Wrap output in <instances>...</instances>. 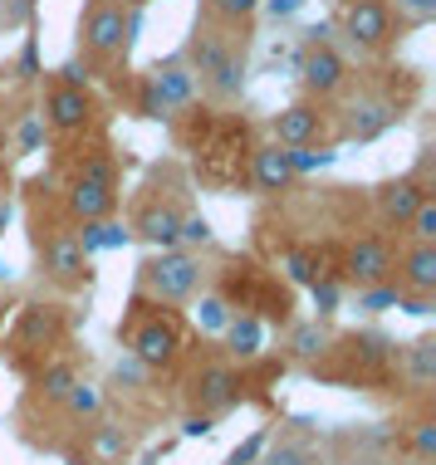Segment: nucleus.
I'll use <instances>...</instances> for the list:
<instances>
[{
  "mask_svg": "<svg viewBox=\"0 0 436 465\" xmlns=\"http://www.w3.org/2000/svg\"><path fill=\"white\" fill-rule=\"evenodd\" d=\"M284 377V362L275 353L255 358V362H235L216 338H196L186 362L172 377V392H177V417H231L241 407H260L275 397Z\"/></svg>",
  "mask_w": 436,
  "mask_h": 465,
  "instance_id": "1",
  "label": "nucleus"
},
{
  "mask_svg": "<svg viewBox=\"0 0 436 465\" xmlns=\"http://www.w3.org/2000/svg\"><path fill=\"white\" fill-rule=\"evenodd\" d=\"M25 231H30V255H35V274H40L45 294H59V299L89 294L98 270L79 241V225L59 206L54 182L40 177L25 186Z\"/></svg>",
  "mask_w": 436,
  "mask_h": 465,
  "instance_id": "2",
  "label": "nucleus"
},
{
  "mask_svg": "<svg viewBox=\"0 0 436 465\" xmlns=\"http://www.w3.org/2000/svg\"><path fill=\"white\" fill-rule=\"evenodd\" d=\"M421 98V74L412 64H382L378 74H353L348 79V89L339 94V108L333 113V143H378V137H388L397 123L407 118V108H412Z\"/></svg>",
  "mask_w": 436,
  "mask_h": 465,
  "instance_id": "3",
  "label": "nucleus"
},
{
  "mask_svg": "<svg viewBox=\"0 0 436 465\" xmlns=\"http://www.w3.org/2000/svg\"><path fill=\"white\" fill-rule=\"evenodd\" d=\"M172 133L192 153V182L211 186V192H241L245 186V167H251V153H255V137L245 118L196 104L172 123Z\"/></svg>",
  "mask_w": 436,
  "mask_h": 465,
  "instance_id": "4",
  "label": "nucleus"
},
{
  "mask_svg": "<svg viewBox=\"0 0 436 465\" xmlns=\"http://www.w3.org/2000/svg\"><path fill=\"white\" fill-rule=\"evenodd\" d=\"M84 319H89V309H79L74 299H59V294L20 299V304L0 319V362L25 382V377L35 368H45L49 358L69 353Z\"/></svg>",
  "mask_w": 436,
  "mask_h": 465,
  "instance_id": "5",
  "label": "nucleus"
},
{
  "mask_svg": "<svg viewBox=\"0 0 436 465\" xmlns=\"http://www.w3.org/2000/svg\"><path fill=\"white\" fill-rule=\"evenodd\" d=\"M392 368L397 338L378 323H363V329H333L329 348L319 353V362H309L304 377H314L319 387H339V392H363L372 401H397Z\"/></svg>",
  "mask_w": 436,
  "mask_h": 465,
  "instance_id": "6",
  "label": "nucleus"
},
{
  "mask_svg": "<svg viewBox=\"0 0 436 465\" xmlns=\"http://www.w3.org/2000/svg\"><path fill=\"white\" fill-rule=\"evenodd\" d=\"M114 338H118V353L138 358L143 368H153L162 377H177V368L192 353L196 333H192V319L186 309H172V304H153L143 294H128L118 323H114Z\"/></svg>",
  "mask_w": 436,
  "mask_h": 465,
  "instance_id": "7",
  "label": "nucleus"
},
{
  "mask_svg": "<svg viewBox=\"0 0 436 465\" xmlns=\"http://www.w3.org/2000/svg\"><path fill=\"white\" fill-rule=\"evenodd\" d=\"M196 182L182 162H153L143 186L128 196V235L147 250H172L182 235V221L196 211Z\"/></svg>",
  "mask_w": 436,
  "mask_h": 465,
  "instance_id": "8",
  "label": "nucleus"
},
{
  "mask_svg": "<svg viewBox=\"0 0 436 465\" xmlns=\"http://www.w3.org/2000/svg\"><path fill=\"white\" fill-rule=\"evenodd\" d=\"M206 284H216L235 313H255L270 333L299 319V289L284 284L265 260L241 255V250H221L216 265H206Z\"/></svg>",
  "mask_w": 436,
  "mask_h": 465,
  "instance_id": "9",
  "label": "nucleus"
},
{
  "mask_svg": "<svg viewBox=\"0 0 436 465\" xmlns=\"http://www.w3.org/2000/svg\"><path fill=\"white\" fill-rule=\"evenodd\" d=\"M186 69L196 74V89L211 108H235L245 98V79H251V35H231L206 15L192 20V35L177 49Z\"/></svg>",
  "mask_w": 436,
  "mask_h": 465,
  "instance_id": "10",
  "label": "nucleus"
},
{
  "mask_svg": "<svg viewBox=\"0 0 436 465\" xmlns=\"http://www.w3.org/2000/svg\"><path fill=\"white\" fill-rule=\"evenodd\" d=\"M98 387H104L108 417H118L133 436H138V441H143L147 431H157L167 417H177V392H172V377L143 368V362L128 358V353H118L114 362H108L104 377H98Z\"/></svg>",
  "mask_w": 436,
  "mask_h": 465,
  "instance_id": "11",
  "label": "nucleus"
},
{
  "mask_svg": "<svg viewBox=\"0 0 436 465\" xmlns=\"http://www.w3.org/2000/svg\"><path fill=\"white\" fill-rule=\"evenodd\" d=\"M143 30V5H123V0H84L79 25H74V59L89 69V79L104 74H128V54Z\"/></svg>",
  "mask_w": 436,
  "mask_h": 465,
  "instance_id": "12",
  "label": "nucleus"
},
{
  "mask_svg": "<svg viewBox=\"0 0 436 465\" xmlns=\"http://www.w3.org/2000/svg\"><path fill=\"white\" fill-rule=\"evenodd\" d=\"M202 284H206V255L172 245V250H143L128 294H143V299H153V304L186 309Z\"/></svg>",
  "mask_w": 436,
  "mask_h": 465,
  "instance_id": "13",
  "label": "nucleus"
},
{
  "mask_svg": "<svg viewBox=\"0 0 436 465\" xmlns=\"http://www.w3.org/2000/svg\"><path fill=\"white\" fill-rule=\"evenodd\" d=\"M202 104V89H196V74L186 69L182 54H162L157 64H147L138 79H133V113L153 123H177L186 108Z\"/></svg>",
  "mask_w": 436,
  "mask_h": 465,
  "instance_id": "14",
  "label": "nucleus"
},
{
  "mask_svg": "<svg viewBox=\"0 0 436 465\" xmlns=\"http://www.w3.org/2000/svg\"><path fill=\"white\" fill-rule=\"evenodd\" d=\"M397 250H402V235L397 231H382V225H353V235H339V280L348 289L392 284Z\"/></svg>",
  "mask_w": 436,
  "mask_h": 465,
  "instance_id": "15",
  "label": "nucleus"
},
{
  "mask_svg": "<svg viewBox=\"0 0 436 465\" xmlns=\"http://www.w3.org/2000/svg\"><path fill=\"white\" fill-rule=\"evenodd\" d=\"M329 25L343 40L348 54H358V59H388L397 49V40H402L388 0H339Z\"/></svg>",
  "mask_w": 436,
  "mask_h": 465,
  "instance_id": "16",
  "label": "nucleus"
},
{
  "mask_svg": "<svg viewBox=\"0 0 436 465\" xmlns=\"http://www.w3.org/2000/svg\"><path fill=\"white\" fill-rule=\"evenodd\" d=\"M84 377H89V353H79V343H74L69 353L49 358L45 368H35L30 377H25L20 401H15V436L30 431V426L40 421L45 411H54L59 401L69 397V387L84 382Z\"/></svg>",
  "mask_w": 436,
  "mask_h": 465,
  "instance_id": "17",
  "label": "nucleus"
},
{
  "mask_svg": "<svg viewBox=\"0 0 436 465\" xmlns=\"http://www.w3.org/2000/svg\"><path fill=\"white\" fill-rule=\"evenodd\" d=\"M98 118H104V98L94 94V84H64L49 74L45 84V98H40V123L49 137H89L98 133Z\"/></svg>",
  "mask_w": 436,
  "mask_h": 465,
  "instance_id": "18",
  "label": "nucleus"
},
{
  "mask_svg": "<svg viewBox=\"0 0 436 465\" xmlns=\"http://www.w3.org/2000/svg\"><path fill=\"white\" fill-rule=\"evenodd\" d=\"M59 460L64 465H133L138 460V436L104 411V417H94L84 431H74L59 446Z\"/></svg>",
  "mask_w": 436,
  "mask_h": 465,
  "instance_id": "19",
  "label": "nucleus"
},
{
  "mask_svg": "<svg viewBox=\"0 0 436 465\" xmlns=\"http://www.w3.org/2000/svg\"><path fill=\"white\" fill-rule=\"evenodd\" d=\"M397 465H436V397L397 401L388 417Z\"/></svg>",
  "mask_w": 436,
  "mask_h": 465,
  "instance_id": "20",
  "label": "nucleus"
},
{
  "mask_svg": "<svg viewBox=\"0 0 436 465\" xmlns=\"http://www.w3.org/2000/svg\"><path fill=\"white\" fill-rule=\"evenodd\" d=\"M294 74H299V89H304L309 104H333L348 89V79H353V64H348L339 40H323V45L294 49Z\"/></svg>",
  "mask_w": 436,
  "mask_h": 465,
  "instance_id": "21",
  "label": "nucleus"
},
{
  "mask_svg": "<svg viewBox=\"0 0 436 465\" xmlns=\"http://www.w3.org/2000/svg\"><path fill=\"white\" fill-rule=\"evenodd\" d=\"M323 465H397L388 421H343L323 431Z\"/></svg>",
  "mask_w": 436,
  "mask_h": 465,
  "instance_id": "22",
  "label": "nucleus"
},
{
  "mask_svg": "<svg viewBox=\"0 0 436 465\" xmlns=\"http://www.w3.org/2000/svg\"><path fill=\"white\" fill-rule=\"evenodd\" d=\"M427 196H436V186H427L417 172H397V177H382L378 186H368V211H372V225L382 231H407V221L417 216V206Z\"/></svg>",
  "mask_w": 436,
  "mask_h": 465,
  "instance_id": "23",
  "label": "nucleus"
},
{
  "mask_svg": "<svg viewBox=\"0 0 436 465\" xmlns=\"http://www.w3.org/2000/svg\"><path fill=\"white\" fill-rule=\"evenodd\" d=\"M397 401L436 397V329L412 333L407 343H397V368H392ZM392 401V407H397Z\"/></svg>",
  "mask_w": 436,
  "mask_h": 465,
  "instance_id": "24",
  "label": "nucleus"
},
{
  "mask_svg": "<svg viewBox=\"0 0 436 465\" xmlns=\"http://www.w3.org/2000/svg\"><path fill=\"white\" fill-rule=\"evenodd\" d=\"M270 143H280V147H339L333 143L329 104H309V98H299V104L280 108L275 118H270Z\"/></svg>",
  "mask_w": 436,
  "mask_h": 465,
  "instance_id": "25",
  "label": "nucleus"
},
{
  "mask_svg": "<svg viewBox=\"0 0 436 465\" xmlns=\"http://www.w3.org/2000/svg\"><path fill=\"white\" fill-rule=\"evenodd\" d=\"M255 465H323V426L309 417L275 421Z\"/></svg>",
  "mask_w": 436,
  "mask_h": 465,
  "instance_id": "26",
  "label": "nucleus"
},
{
  "mask_svg": "<svg viewBox=\"0 0 436 465\" xmlns=\"http://www.w3.org/2000/svg\"><path fill=\"white\" fill-rule=\"evenodd\" d=\"M59 206L69 211L74 225H94V221H114L123 211V186L89 182V177H59Z\"/></svg>",
  "mask_w": 436,
  "mask_h": 465,
  "instance_id": "27",
  "label": "nucleus"
},
{
  "mask_svg": "<svg viewBox=\"0 0 436 465\" xmlns=\"http://www.w3.org/2000/svg\"><path fill=\"white\" fill-rule=\"evenodd\" d=\"M245 186H251V196L284 201L290 192H299L304 182H299V172H294L290 147H280V143H255L251 167H245Z\"/></svg>",
  "mask_w": 436,
  "mask_h": 465,
  "instance_id": "28",
  "label": "nucleus"
},
{
  "mask_svg": "<svg viewBox=\"0 0 436 465\" xmlns=\"http://www.w3.org/2000/svg\"><path fill=\"white\" fill-rule=\"evenodd\" d=\"M339 323L333 319H314V313H299V319L290 323V329H280V348H275V358L284 362V372H304L309 362H319V353L329 348V338Z\"/></svg>",
  "mask_w": 436,
  "mask_h": 465,
  "instance_id": "29",
  "label": "nucleus"
},
{
  "mask_svg": "<svg viewBox=\"0 0 436 465\" xmlns=\"http://www.w3.org/2000/svg\"><path fill=\"white\" fill-rule=\"evenodd\" d=\"M392 284H397V294L436 299V245H431V241H402V250H397Z\"/></svg>",
  "mask_w": 436,
  "mask_h": 465,
  "instance_id": "30",
  "label": "nucleus"
},
{
  "mask_svg": "<svg viewBox=\"0 0 436 465\" xmlns=\"http://www.w3.org/2000/svg\"><path fill=\"white\" fill-rule=\"evenodd\" d=\"M216 343L226 348L235 362H255V358H265V353H270V329L255 319V313H235L226 329H221Z\"/></svg>",
  "mask_w": 436,
  "mask_h": 465,
  "instance_id": "31",
  "label": "nucleus"
},
{
  "mask_svg": "<svg viewBox=\"0 0 436 465\" xmlns=\"http://www.w3.org/2000/svg\"><path fill=\"white\" fill-rule=\"evenodd\" d=\"M196 15H206L211 25H221V30H231V35H251L255 15H260V0H202Z\"/></svg>",
  "mask_w": 436,
  "mask_h": 465,
  "instance_id": "32",
  "label": "nucleus"
},
{
  "mask_svg": "<svg viewBox=\"0 0 436 465\" xmlns=\"http://www.w3.org/2000/svg\"><path fill=\"white\" fill-rule=\"evenodd\" d=\"M309 304H314V319H339L348 304V284L339 274H323V280L309 284Z\"/></svg>",
  "mask_w": 436,
  "mask_h": 465,
  "instance_id": "33",
  "label": "nucleus"
},
{
  "mask_svg": "<svg viewBox=\"0 0 436 465\" xmlns=\"http://www.w3.org/2000/svg\"><path fill=\"white\" fill-rule=\"evenodd\" d=\"M348 304L363 319H382V313H392L402 304V294H397V284H372V289H348Z\"/></svg>",
  "mask_w": 436,
  "mask_h": 465,
  "instance_id": "34",
  "label": "nucleus"
},
{
  "mask_svg": "<svg viewBox=\"0 0 436 465\" xmlns=\"http://www.w3.org/2000/svg\"><path fill=\"white\" fill-rule=\"evenodd\" d=\"M388 5H392V20H397V35H412V30L436 20V0H388Z\"/></svg>",
  "mask_w": 436,
  "mask_h": 465,
  "instance_id": "35",
  "label": "nucleus"
},
{
  "mask_svg": "<svg viewBox=\"0 0 436 465\" xmlns=\"http://www.w3.org/2000/svg\"><path fill=\"white\" fill-rule=\"evenodd\" d=\"M290 157H294L299 182H304V177H314V172H329L333 162H339V147H290Z\"/></svg>",
  "mask_w": 436,
  "mask_h": 465,
  "instance_id": "36",
  "label": "nucleus"
},
{
  "mask_svg": "<svg viewBox=\"0 0 436 465\" xmlns=\"http://www.w3.org/2000/svg\"><path fill=\"white\" fill-rule=\"evenodd\" d=\"M177 245H182V250H196V255H202V250H216V231H211V221L202 216V211H192V216L182 221Z\"/></svg>",
  "mask_w": 436,
  "mask_h": 465,
  "instance_id": "37",
  "label": "nucleus"
},
{
  "mask_svg": "<svg viewBox=\"0 0 436 465\" xmlns=\"http://www.w3.org/2000/svg\"><path fill=\"white\" fill-rule=\"evenodd\" d=\"M45 143H49V133H45L40 113L20 118V128H15V157H35V153H45Z\"/></svg>",
  "mask_w": 436,
  "mask_h": 465,
  "instance_id": "38",
  "label": "nucleus"
},
{
  "mask_svg": "<svg viewBox=\"0 0 436 465\" xmlns=\"http://www.w3.org/2000/svg\"><path fill=\"white\" fill-rule=\"evenodd\" d=\"M402 241H431V245H436V196H427V201L417 206V216L407 221Z\"/></svg>",
  "mask_w": 436,
  "mask_h": 465,
  "instance_id": "39",
  "label": "nucleus"
},
{
  "mask_svg": "<svg viewBox=\"0 0 436 465\" xmlns=\"http://www.w3.org/2000/svg\"><path fill=\"white\" fill-rule=\"evenodd\" d=\"M15 74L25 84H35L45 74V64H40V35H35V25H30V35H25V45H20V59H15Z\"/></svg>",
  "mask_w": 436,
  "mask_h": 465,
  "instance_id": "40",
  "label": "nucleus"
},
{
  "mask_svg": "<svg viewBox=\"0 0 436 465\" xmlns=\"http://www.w3.org/2000/svg\"><path fill=\"white\" fill-rule=\"evenodd\" d=\"M35 0H0V30H30Z\"/></svg>",
  "mask_w": 436,
  "mask_h": 465,
  "instance_id": "41",
  "label": "nucleus"
},
{
  "mask_svg": "<svg viewBox=\"0 0 436 465\" xmlns=\"http://www.w3.org/2000/svg\"><path fill=\"white\" fill-rule=\"evenodd\" d=\"M265 441H270V426H255V431L245 436V441L226 456V465H255V460H260V450H265Z\"/></svg>",
  "mask_w": 436,
  "mask_h": 465,
  "instance_id": "42",
  "label": "nucleus"
},
{
  "mask_svg": "<svg viewBox=\"0 0 436 465\" xmlns=\"http://www.w3.org/2000/svg\"><path fill=\"white\" fill-rule=\"evenodd\" d=\"M177 426H182V441H206V436H216V421L211 417H177Z\"/></svg>",
  "mask_w": 436,
  "mask_h": 465,
  "instance_id": "43",
  "label": "nucleus"
},
{
  "mask_svg": "<svg viewBox=\"0 0 436 465\" xmlns=\"http://www.w3.org/2000/svg\"><path fill=\"white\" fill-rule=\"evenodd\" d=\"M260 10H265L270 20H294L299 10H304V0H260Z\"/></svg>",
  "mask_w": 436,
  "mask_h": 465,
  "instance_id": "44",
  "label": "nucleus"
},
{
  "mask_svg": "<svg viewBox=\"0 0 436 465\" xmlns=\"http://www.w3.org/2000/svg\"><path fill=\"white\" fill-rule=\"evenodd\" d=\"M5 313H10V309H5V294H0V319H5Z\"/></svg>",
  "mask_w": 436,
  "mask_h": 465,
  "instance_id": "45",
  "label": "nucleus"
},
{
  "mask_svg": "<svg viewBox=\"0 0 436 465\" xmlns=\"http://www.w3.org/2000/svg\"><path fill=\"white\" fill-rule=\"evenodd\" d=\"M123 5H147V0H123Z\"/></svg>",
  "mask_w": 436,
  "mask_h": 465,
  "instance_id": "46",
  "label": "nucleus"
}]
</instances>
